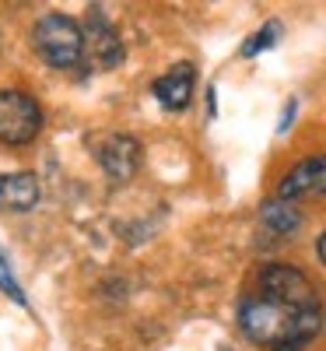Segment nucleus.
<instances>
[{"mask_svg":"<svg viewBox=\"0 0 326 351\" xmlns=\"http://www.w3.org/2000/svg\"><path fill=\"white\" fill-rule=\"evenodd\" d=\"M281 32H284V28H281V21H266L263 28H260V32L242 46V56H256V53H263V49H271V46H277L281 43Z\"/></svg>","mask_w":326,"mask_h":351,"instance_id":"9d476101","label":"nucleus"},{"mask_svg":"<svg viewBox=\"0 0 326 351\" xmlns=\"http://www.w3.org/2000/svg\"><path fill=\"white\" fill-rule=\"evenodd\" d=\"M39 204V180L32 172H0V211H32Z\"/></svg>","mask_w":326,"mask_h":351,"instance_id":"6e6552de","label":"nucleus"},{"mask_svg":"<svg viewBox=\"0 0 326 351\" xmlns=\"http://www.w3.org/2000/svg\"><path fill=\"white\" fill-rule=\"evenodd\" d=\"M316 193H326V155H312L299 162L281 180V190H277L281 200H299V197H316Z\"/></svg>","mask_w":326,"mask_h":351,"instance_id":"423d86ee","label":"nucleus"},{"mask_svg":"<svg viewBox=\"0 0 326 351\" xmlns=\"http://www.w3.org/2000/svg\"><path fill=\"white\" fill-rule=\"evenodd\" d=\"M193 88H197V67H193V64H175L168 74H162V77L155 81V99H158L165 109L179 112V109L190 106Z\"/></svg>","mask_w":326,"mask_h":351,"instance_id":"0eeeda50","label":"nucleus"},{"mask_svg":"<svg viewBox=\"0 0 326 351\" xmlns=\"http://www.w3.org/2000/svg\"><path fill=\"white\" fill-rule=\"evenodd\" d=\"M294 109H299V102L291 99V102L284 106V116H281V127H277V134H284V130H288V127L294 123Z\"/></svg>","mask_w":326,"mask_h":351,"instance_id":"f8f14e48","label":"nucleus"},{"mask_svg":"<svg viewBox=\"0 0 326 351\" xmlns=\"http://www.w3.org/2000/svg\"><path fill=\"white\" fill-rule=\"evenodd\" d=\"M42 130L39 102L21 88H0V141L4 144H32Z\"/></svg>","mask_w":326,"mask_h":351,"instance_id":"7ed1b4c3","label":"nucleus"},{"mask_svg":"<svg viewBox=\"0 0 326 351\" xmlns=\"http://www.w3.org/2000/svg\"><path fill=\"white\" fill-rule=\"evenodd\" d=\"M81 28H84V49H92L95 64H99L102 71L123 64V43H120V36H116V28H112L109 21H102L99 11L88 14V21H84Z\"/></svg>","mask_w":326,"mask_h":351,"instance_id":"39448f33","label":"nucleus"},{"mask_svg":"<svg viewBox=\"0 0 326 351\" xmlns=\"http://www.w3.org/2000/svg\"><path fill=\"white\" fill-rule=\"evenodd\" d=\"M316 250H319V260L326 263V232H323V236H319V246H316Z\"/></svg>","mask_w":326,"mask_h":351,"instance_id":"ddd939ff","label":"nucleus"},{"mask_svg":"<svg viewBox=\"0 0 326 351\" xmlns=\"http://www.w3.org/2000/svg\"><path fill=\"white\" fill-rule=\"evenodd\" d=\"M260 221L266 232H274V236H294L302 225V211L294 208L291 200H266L263 208H260Z\"/></svg>","mask_w":326,"mask_h":351,"instance_id":"1a4fd4ad","label":"nucleus"},{"mask_svg":"<svg viewBox=\"0 0 326 351\" xmlns=\"http://www.w3.org/2000/svg\"><path fill=\"white\" fill-rule=\"evenodd\" d=\"M95 155H99L102 172L109 176L112 183H130L137 176V169H140V162H144L140 141L130 137V134H109L95 148Z\"/></svg>","mask_w":326,"mask_h":351,"instance_id":"20e7f679","label":"nucleus"},{"mask_svg":"<svg viewBox=\"0 0 326 351\" xmlns=\"http://www.w3.org/2000/svg\"><path fill=\"white\" fill-rule=\"evenodd\" d=\"M242 334L266 351H302L323 330V306L312 281L284 263H271L239 306Z\"/></svg>","mask_w":326,"mask_h":351,"instance_id":"f257e3e1","label":"nucleus"},{"mask_svg":"<svg viewBox=\"0 0 326 351\" xmlns=\"http://www.w3.org/2000/svg\"><path fill=\"white\" fill-rule=\"evenodd\" d=\"M32 43L49 67L71 71L84 60V28L67 14H42L32 28Z\"/></svg>","mask_w":326,"mask_h":351,"instance_id":"f03ea898","label":"nucleus"},{"mask_svg":"<svg viewBox=\"0 0 326 351\" xmlns=\"http://www.w3.org/2000/svg\"><path fill=\"white\" fill-rule=\"evenodd\" d=\"M0 291H4L11 302H18V306L28 309V299H25V291H21L14 271H11V263H8V253H4V250H0Z\"/></svg>","mask_w":326,"mask_h":351,"instance_id":"9b49d317","label":"nucleus"}]
</instances>
